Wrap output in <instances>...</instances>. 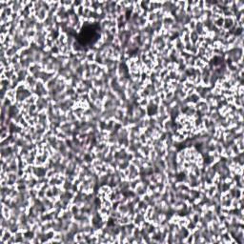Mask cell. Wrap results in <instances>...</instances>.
Wrapping results in <instances>:
<instances>
[{
    "mask_svg": "<svg viewBox=\"0 0 244 244\" xmlns=\"http://www.w3.org/2000/svg\"><path fill=\"white\" fill-rule=\"evenodd\" d=\"M196 24H197V21H195V20L193 19V20L188 24L187 27H188V29L192 32V31H195V29H196Z\"/></svg>",
    "mask_w": 244,
    "mask_h": 244,
    "instance_id": "obj_1",
    "label": "cell"
}]
</instances>
